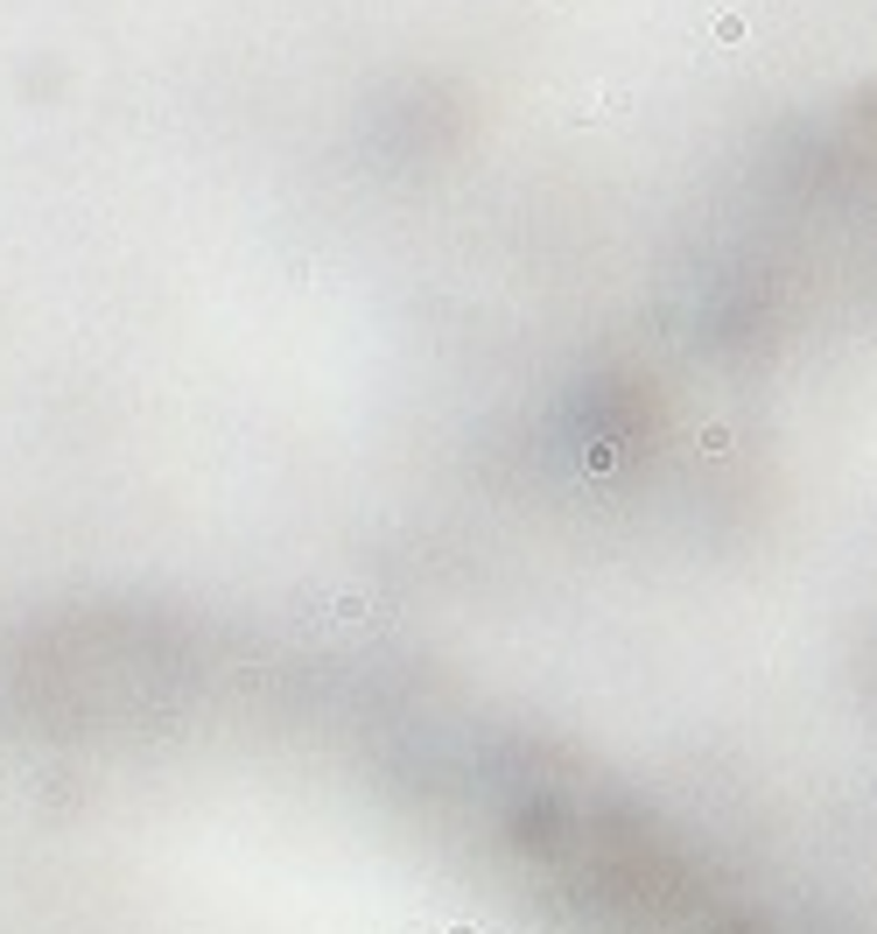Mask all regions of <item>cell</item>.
Instances as JSON below:
<instances>
[{
	"label": "cell",
	"mask_w": 877,
	"mask_h": 934,
	"mask_svg": "<svg viewBox=\"0 0 877 934\" xmlns=\"http://www.w3.org/2000/svg\"><path fill=\"white\" fill-rule=\"evenodd\" d=\"M709 36H717V42H737V36H745V14H709Z\"/></svg>",
	"instance_id": "obj_1"
}]
</instances>
